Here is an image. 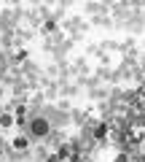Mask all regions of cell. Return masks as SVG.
<instances>
[{
  "instance_id": "6da1fadb",
  "label": "cell",
  "mask_w": 145,
  "mask_h": 162,
  "mask_svg": "<svg viewBox=\"0 0 145 162\" xmlns=\"http://www.w3.org/2000/svg\"><path fill=\"white\" fill-rule=\"evenodd\" d=\"M35 132H46V122H35Z\"/></svg>"
}]
</instances>
